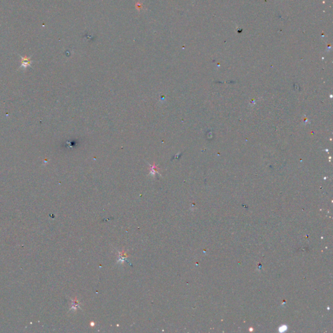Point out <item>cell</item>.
I'll return each instance as SVG.
<instances>
[{"mask_svg": "<svg viewBox=\"0 0 333 333\" xmlns=\"http://www.w3.org/2000/svg\"><path fill=\"white\" fill-rule=\"evenodd\" d=\"M118 256H119V257H118L117 260V263L122 264L125 261H128V260H126L128 255L126 254V253L124 252V251H122V252H119V251H118Z\"/></svg>", "mask_w": 333, "mask_h": 333, "instance_id": "obj_2", "label": "cell"}, {"mask_svg": "<svg viewBox=\"0 0 333 333\" xmlns=\"http://www.w3.org/2000/svg\"><path fill=\"white\" fill-rule=\"evenodd\" d=\"M73 305H72V308H74V310H76V308H81L80 307V302L78 301V300H74L73 301Z\"/></svg>", "mask_w": 333, "mask_h": 333, "instance_id": "obj_3", "label": "cell"}, {"mask_svg": "<svg viewBox=\"0 0 333 333\" xmlns=\"http://www.w3.org/2000/svg\"><path fill=\"white\" fill-rule=\"evenodd\" d=\"M21 66L20 68L26 69L28 66H31V63H33V61L31 60V58L27 57H22L21 55Z\"/></svg>", "mask_w": 333, "mask_h": 333, "instance_id": "obj_1", "label": "cell"}]
</instances>
